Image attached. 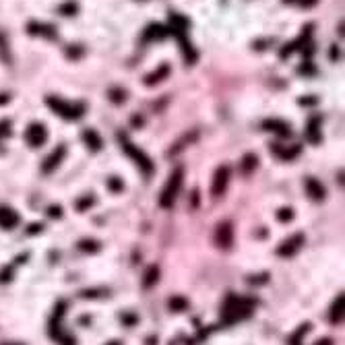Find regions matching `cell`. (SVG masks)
<instances>
[{"label":"cell","mask_w":345,"mask_h":345,"mask_svg":"<svg viewBox=\"0 0 345 345\" xmlns=\"http://www.w3.org/2000/svg\"><path fill=\"white\" fill-rule=\"evenodd\" d=\"M250 308H252V300L238 298V296H229L225 300V306H223V320L227 325L236 323V320H242L250 314Z\"/></svg>","instance_id":"cell-1"},{"label":"cell","mask_w":345,"mask_h":345,"mask_svg":"<svg viewBox=\"0 0 345 345\" xmlns=\"http://www.w3.org/2000/svg\"><path fill=\"white\" fill-rule=\"evenodd\" d=\"M45 103L66 120H79L85 112L83 103H71V101H64L60 97H45Z\"/></svg>","instance_id":"cell-2"},{"label":"cell","mask_w":345,"mask_h":345,"mask_svg":"<svg viewBox=\"0 0 345 345\" xmlns=\"http://www.w3.org/2000/svg\"><path fill=\"white\" fill-rule=\"evenodd\" d=\"M182 178H184V170H182V168H176L174 172H172V176H170V180H168V184H166V188H164V192H162V199H159V205L166 207V209L174 205V201H176V197H178V192H180V188H182Z\"/></svg>","instance_id":"cell-3"},{"label":"cell","mask_w":345,"mask_h":345,"mask_svg":"<svg viewBox=\"0 0 345 345\" xmlns=\"http://www.w3.org/2000/svg\"><path fill=\"white\" fill-rule=\"evenodd\" d=\"M120 141H122V145H124V151L129 153V155L134 159V162L143 168L145 174H151V170H153V166H151V159H149V157H147V155L141 151L139 147H134V145H132L129 139H126V136H120Z\"/></svg>","instance_id":"cell-4"},{"label":"cell","mask_w":345,"mask_h":345,"mask_svg":"<svg viewBox=\"0 0 345 345\" xmlns=\"http://www.w3.org/2000/svg\"><path fill=\"white\" fill-rule=\"evenodd\" d=\"M48 139V132H45V126L43 124H31L27 132H25V141L31 145V147H40L45 143Z\"/></svg>","instance_id":"cell-5"},{"label":"cell","mask_w":345,"mask_h":345,"mask_svg":"<svg viewBox=\"0 0 345 345\" xmlns=\"http://www.w3.org/2000/svg\"><path fill=\"white\" fill-rule=\"evenodd\" d=\"M227 180H229V168L227 166H221L219 170L215 172V178H213V186H211L213 197H221V194L225 192Z\"/></svg>","instance_id":"cell-6"},{"label":"cell","mask_w":345,"mask_h":345,"mask_svg":"<svg viewBox=\"0 0 345 345\" xmlns=\"http://www.w3.org/2000/svg\"><path fill=\"white\" fill-rule=\"evenodd\" d=\"M215 240L217 244H219L221 248H229L232 246V240H234V227L229 221H223L219 223V227H217V234H215Z\"/></svg>","instance_id":"cell-7"},{"label":"cell","mask_w":345,"mask_h":345,"mask_svg":"<svg viewBox=\"0 0 345 345\" xmlns=\"http://www.w3.org/2000/svg\"><path fill=\"white\" fill-rule=\"evenodd\" d=\"M302 244H304V236H302V234H296L294 238L285 240V242L277 248V255H279V257H292V255H296V252L300 250Z\"/></svg>","instance_id":"cell-8"},{"label":"cell","mask_w":345,"mask_h":345,"mask_svg":"<svg viewBox=\"0 0 345 345\" xmlns=\"http://www.w3.org/2000/svg\"><path fill=\"white\" fill-rule=\"evenodd\" d=\"M27 31L31 33V36H42V38H48V40H56V29L52 25H45V23L31 21L27 25Z\"/></svg>","instance_id":"cell-9"},{"label":"cell","mask_w":345,"mask_h":345,"mask_svg":"<svg viewBox=\"0 0 345 345\" xmlns=\"http://www.w3.org/2000/svg\"><path fill=\"white\" fill-rule=\"evenodd\" d=\"M168 36H170L168 27L159 25V23H153V25H149V27L145 29L143 40H145V42H159V40H164V38H168Z\"/></svg>","instance_id":"cell-10"},{"label":"cell","mask_w":345,"mask_h":345,"mask_svg":"<svg viewBox=\"0 0 345 345\" xmlns=\"http://www.w3.org/2000/svg\"><path fill=\"white\" fill-rule=\"evenodd\" d=\"M64 155H66V149H64V145H60V147L56 149V151H54V153H52V155H50V157L43 162V168H42L43 174H50V172H52L54 168H58Z\"/></svg>","instance_id":"cell-11"},{"label":"cell","mask_w":345,"mask_h":345,"mask_svg":"<svg viewBox=\"0 0 345 345\" xmlns=\"http://www.w3.org/2000/svg\"><path fill=\"white\" fill-rule=\"evenodd\" d=\"M17 223H19V215L13 209H8V207H0V227L13 229Z\"/></svg>","instance_id":"cell-12"},{"label":"cell","mask_w":345,"mask_h":345,"mask_svg":"<svg viewBox=\"0 0 345 345\" xmlns=\"http://www.w3.org/2000/svg\"><path fill=\"white\" fill-rule=\"evenodd\" d=\"M262 129H267V130H271V132H277V134H281V136H290L292 132H290V124H285L283 120H264L262 122Z\"/></svg>","instance_id":"cell-13"},{"label":"cell","mask_w":345,"mask_h":345,"mask_svg":"<svg viewBox=\"0 0 345 345\" xmlns=\"http://www.w3.org/2000/svg\"><path fill=\"white\" fill-rule=\"evenodd\" d=\"M306 192H308L314 201L325 199V188L320 186V184H318L314 178H308V180H306Z\"/></svg>","instance_id":"cell-14"},{"label":"cell","mask_w":345,"mask_h":345,"mask_svg":"<svg viewBox=\"0 0 345 345\" xmlns=\"http://www.w3.org/2000/svg\"><path fill=\"white\" fill-rule=\"evenodd\" d=\"M168 75H170V66H168V64H162L155 73H151V75L145 77V83H147V85H155V83H159V81H164Z\"/></svg>","instance_id":"cell-15"},{"label":"cell","mask_w":345,"mask_h":345,"mask_svg":"<svg viewBox=\"0 0 345 345\" xmlns=\"http://www.w3.org/2000/svg\"><path fill=\"white\" fill-rule=\"evenodd\" d=\"M343 302H345V298H343V294H339L335 304H333V310H331V320H333V323H341V320H343Z\"/></svg>","instance_id":"cell-16"},{"label":"cell","mask_w":345,"mask_h":345,"mask_svg":"<svg viewBox=\"0 0 345 345\" xmlns=\"http://www.w3.org/2000/svg\"><path fill=\"white\" fill-rule=\"evenodd\" d=\"M318 124H320V118L318 116H314L312 120L308 122V141L310 143H318V139H320V136L316 134L318 132Z\"/></svg>","instance_id":"cell-17"},{"label":"cell","mask_w":345,"mask_h":345,"mask_svg":"<svg viewBox=\"0 0 345 345\" xmlns=\"http://www.w3.org/2000/svg\"><path fill=\"white\" fill-rule=\"evenodd\" d=\"M157 277H159V269L155 267V264H151V267L147 269L145 277H143V287H151L157 281Z\"/></svg>","instance_id":"cell-18"},{"label":"cell","mask_w":345,"mask_h":345,"mask_svg":"<svg viewBox=\"0 0 345 345\" xmlns=\"http://www.w3.org/2000/svg\"><path fill=\"white\" fill-rule=\"evenodd\" d=\"M0 60L10 64V50H8V42H6V36L0 31Z\"/></svg>","instance_id":"cell-19"},{"label":"cell","mask_w":345,"mask_h":345,"mask_svg":"<svg viewBox=\"0 0 345 345\" xmlns=\"http://www.w3.org/2000/svg\"><path fill=\"white\" fill-rule=\"evenodd\" d=\"M83 136H85V141H87V145H89L91 149H95V151H97V149L101 147V139H99V134H97L95 130L89 129V130H85Z\"/></svg>","instance_id":"cell-20"},{"label":"cell","mask_w":345,"mask_h":345,"mask_svg":"<svg viewBox=\"0 0 345 345\" xmlns=\"http://www.w3.org/2000/svg\"><path fill=\"white\" fill-rule=\"evenodd\" d=\"M310 331V325L306 323V325H302L300 329H298L294 335H292V339H290V345H300V339H302V335H306V333Z\"/></svg>","instance_id":"cell-21"},{"label":"cell","mask_w":345,"mask_h":345,"mask_svg":"<svg viewBox=\"0 0 345 345\" xmlns=\"http://www.w3.org/2000/svg\"><path fill=\"white\" fill-rule=\"evenodd\" d=\"M170 308H172V310H184V308H186V300H184V298H180V296L172 298V300H170Z\"/></svg>","instance_id":"cell-22"},{"label":"cell","mask_w":345,"mask_h":345,"mask_svg":"<svg viewBox=\"0 0 345 345\" xmlns=\"http://www.w3.org/2000/svg\"><path fill=\"white\" fill-rule=\"evenodd\" d=\"M60 13L66 15V17L75 15V13H77V4H75V2H64V4L60 6Z\"/></svg>","instance_id":"cell-23"},{"label":"cell","mask_w":345,"mask_h":345,"mask_svg":"<svg viewBox=\"0 0 345 345\" xmlns=\"http://www.w3.org/2000/svg\"><path fill=\"white\" fill-rule=\"evenodd\" d=\"M255 166H257V157H255V155H246V157H244V172H246V174H248V172L255 168Z\"/></svg>","instance_id":"cell-24"},{"label":"cell","mask_w":345,"mask_h":345,"mask_svg":"<svg viewBox=\"0 0 345 345\" xmlns=\"http://www.w3.org/2000/svg\"><path fill=\"white\" fill-rule=\"evenodd\" d=\"M110 95H114L112 99H114V101H116V103H120V101H124V91H116V89H114V91H110Z\"/></svg>","instance_id":"cell-25"},{"label":"cell","mask_w":345,"mask_h":345,"mask_svg":"<svg viewBox=\"0 0 345 345\" xmlns=\"http://www.w3.org/2000/svg\"><path fill=\"white\" fill-rule=\"evenodd\" d=\"M8 277H10V269H2V271H0V283L8 281Z\"/></svg>","instance_id":"cell-26"},{"label":"cell","mask_w":345,"mask_h":345,"mask_svg":"<svg viewBox=\"0 0 345 345\" xmlns=\"http://www.w3.org/2000/svg\"><path fill=\"white\" fill-rule=\"evenodd\" d=\"M279 219H281V221H285V219H292V211H290V209H287V211L283 209V211H281V215H279Z\"/></svg>","instance_id":"cell-27"},{"label":"cell","mask_w":345,"mask_h":345,"mask_svg":"<svg viewBox=\"0 0 345 345\" xmlns=\"http://www.w3.org/2000/svg\"><path fill=\"white\" fill-rule=\"evenodd\" d=\"M110 186H112L114 190H118V188H122V186H120V184H118V182H114V178L110 180Z\"/></svg>","instance_id":"cell-28"},{"label":"cell","mask_w":345,"mask_h":345,"mask_svg":"<svg viewBox=\"0 0 345 345\" xmlns=\"http://www.w3.org/2000/svg\"><path fill=\"white\" fill-rule=\"evenodd\" d=\"M331 343H333V341H331V339H323V341H318V343H316V345H331Z\"/></svg>","instance_id":"cell-29"},{"label":"cell","mask_w":345,"mask_h":345,"mask_svg":"<svg viewBox=\"0 0 345 345\" xmlns=\"http://www.w3.org/2000/svg\"><path fill=\"white\" fill-rule=\"evenodd\" d=\"M8 101V95H0V103H6Z\"/></svg>","instance_id":"cell-30"},{"label":"cell","mask_w":345,"mask_h":345,"mask_svg":"<svg viewBox=\"0 0 345 345\" xmlns=\"http://www.w3.org/2000/svg\"><path fill=\"white\" fill-rule=\"evenodd\" d=\"M285 2H294V0H285Z\"/></svg>","instance_id":"cell-31"}]
</instances>
